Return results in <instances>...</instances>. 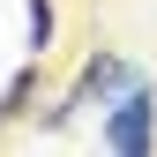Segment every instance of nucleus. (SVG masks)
<instances>
[{
  "label": "nucleus",
  "mask_w": 157,
  "mask_h": 157,
  "mask_svg": "<svg viewBox=\"0 0 157 157\" xmlns=\"http://www.w3.org/2000/svg\"><path fill=\"white\" fill-rule=\"evenodd\" d=\"M105 142L120 150V157H142V150L157 142V90L142 82V75L112 97V112H105Z\"/></svg>",
  "instance_id": "nucleus-1"
},
{
  "label": "nucleus",
  "mask_w": 157,
  "mask_h": 157,
  "mask_svg": "<svg viewBox=\"0 0 157 157\" xmlns=\"http://www.w3.org/2000/svg\"><path fill=\"white\" fill-rule=\"evenodd\" d=\"M127 82H135V67L120 60V52H90V60H82V75H75V90L60 97V105H52V127H67L75 112L90 105V97L105 105V97H112V90H127Z\"/></svg>",
  "instance_id": "nucleus-2"
},
{
  "label": "nucleus",
  "mask_w": 157,
  "mask_h": 157,
  "mask_svg": "<svg viewBox=\"0 0 157 157\" xmlns=\"http://www.w3.org/2000/svg\"><path fill=\"white\" fill-rule=\"evenodd\" d=\"M52 45V0H30V52Z\"/></svg>",
  "instance_id": "nucleus-3"
}]
</instances>
